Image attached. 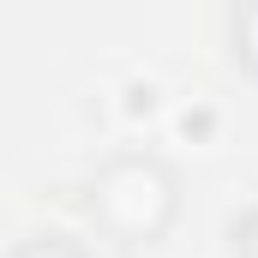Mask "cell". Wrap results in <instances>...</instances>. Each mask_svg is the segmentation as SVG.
<instances>
[{"label": "cell", "mask_w": 258, "mask_h": 258, "mask_svg": "<svg viewBox=\"0 0 258 258\" xmlns=\"http://www.w3.org/2000/svg\"><path fill=\"white\" fill-rule=\"evenodd\" d=\"M228 258H258V198L228 222Z\"/></svg>", "instance_id": "obj_4"}, {"label": "cell", "mask_w": 258, "mask_h": 258, "mask_svg": "<svg viewBox=\"0 0 258 258\" xmlns=\"http://www.w3.org/2000/svg\"><path fill=\"white\" fill-rule=\"evenodd\" d=\"M186 210V180L180 168L162 156V150H108L90 174H84V192H78V216L90 222L96 240H108L114 252H156L174 222Z\"/></svg>", "instance_id": "obj_1"}, {"label": "cell", "mask_w": 258, "mask_h": 258, "mask_svg": "<svg viewBox=\"0 0 258 258\" xmlns=\"http://www.w3.org/2000/svg\"><path fill=\"white\" fill-rule=\"evenodd\" d=\"M228 60L246 84H258V0H240L228 12Z\"/></svg>", "instance_id": "obj_2"}, {"label": "cell", "mask_w": 258, "mask_h": 258, "mask_svg": "<svg viewBox=\"0 0 258 258\" xmlns=\"http://www.w3.org/2000/svg\"><path fill=\"white\" fill-rule=\"evenodd\" d=\"M6 258H96V252L72 234H24V240H12Z\"/></svg>", "instance_id": "obj_3"}]
</instances>
